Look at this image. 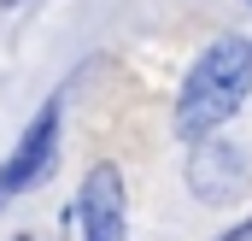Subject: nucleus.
<instances>
[{
    "label": "nucleus",
    "instance_id": "nucleus-1",
    "mask_svg": "<svg viewBox=\"0 0 252 241\" xmlns=\"http://www.w3.org/2000/svg\"><path fill=\"white\" fill-rule=\"evenodd\" d=\"M247 94H252V41H241V36L211 41L182 82V100H176L182 141H205L217 123H229L247 106Z\"/></svg>",
    "mask_w": 252,
    "mask_h": 241
},
{
    "label": "nucleus",
    "instance_id": "nucleus-2",
    "mask_svg": "<svg viewBox=\"0 0 252 241\" xmlns=\"http://www.w3.org/2000/svg\"><path fill=\"white\" fill-rule=\"evenodd\" d=\"M76 224L82 241H129V212H124V171L118 165H94L76 200Z\"/></svg>",
    "mask_w": 252,
    "mask_h": 241
},
{
    "label": "nucleus",
    "instance_id": "nucleus-3",
    "mask_svg": "<svg viewBox=\"0 0 252 241\" xmlns=\"http://www.w3.org/2000/svg\"><path fill=\"white\" fill-rule=\"evenodd\" d=\"M53 141H59V106H41V118L24 129V141L6 153V165H0V206H12L30 182L47 177V165H53Z\"/></svg>",
    "mask_w": 252,
    "mask_h": 241
},
{
    "label": "nucleus",
    "instance_id": "nucleus-4",
    "mask_svg": "<svg viewBox=\"0 0 252 241\" xmlns=\"http://www.w3.org/2000/svg\"><path fill=\"white\" fill-rule=\"evenodd\" d=\"M247 159H241V147L235 141H199L188 153V182H193V194L199 200H235L241 188H247Z\"/></svg>",
    "mask_w": 252,
    "mask_h": 241
},
{
    "label": "nucleus",
    "instance_id": "nucleus-5",
    "mask_svg": "<svg viewBox=\"0 0 252 241\" xmlns=\"http://www.w3.org/2000/svg\"><path fill=\"white\" fill-rule=\"evenodd\" d=\"M223 241H252V218H247V224H235V230H229Z\"/></svg>",
    "mask_w": 252,
    "mask_h": 241
},
{
    "label": "nucleus",
    "instance_id": "nucleus-6",
    "mask_svg": "<svg viewBox=\"0 0 252 241\" xmlns=\"http://www.w3.org/2000/svg\"><path fill=\"white\" fill-rule=\"evenodd\" d=\"M12 241H53V236H47V230H41V236H35V230H18Z\"/></svg>",
    "mask_w": 252,
    "mask_h": 241
},
{
    "label": "nucleus",
    "instance_id": "nucleus-7",
    "mask_svg": "<svg viewBox=\"0 0 252 241\" xmlns=\"http://www.w3.org/2000/svg\"><path fill=\"white\" fill-rule=\"evenodd\" d=\"M0 6H18V0H0Z\"/></svg>",
    "mask_w": 252,
    "mask_h": 241
}]
</instances>
